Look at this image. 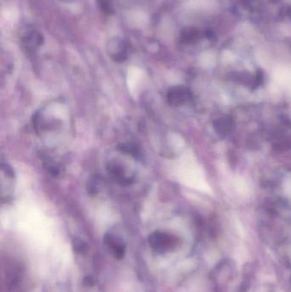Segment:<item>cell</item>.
Masks as SVG:
<instances>
[{
    "mask_svg": "<svg viewBox=\"0 0 291 292\" xmlns=\"http://www.w3.org/2000/svg\"><path fill=\"white\" fill-rule=\"evenodd\" d=\"M43 41L42 34L32 27L25 28L21 34V43L23 48L28 53H34L39 49Z\"/></svg>",
    "mask_w": 291,
    "mask_h": 292,
    "instance_id": "6da1fadb",
    "label": "cell"
},
{
    "mask_svg": "<svg viewBox=\"0 0 291 292\" xmlns=\"http://www.w3.org/2000/svg\"><path fill=\"white\" fill-rule=\"evenodd\" d=\"M108 53L114 61L121 62L128 57V45L126 40L121 38H114L109 41Z\"/></svg>",
    "mask_w": 291,
    "mask_h": 292,
    "instance_id": "7a4b0ae2",
    "label": "cell"
},
{
    "mask_svg": "<svg viewBox=\"0 0 291 292\" xmlns=\"http://www.w3.org/2000/svg\"><path fill=\"white\" fill-rule=\"evenodd\" d=\"M176 240L169 234L156 232L150 237V244L157 251H166L175 245Z\"/></svg>",
    "mask_w": 291,
    "mask_h": 292,
    "instance_id": "3957f363",
    "label": "cell"
},
{
    "mask_svg": "<svg viewBox=\"0 0 291 292\" xmlns=\"http://www.w3.org/2000/svg\"><path fill=\"white\" fill-rule=\"evenodd\" d=\"M189 99V92L183 86H175L169 90L167 99L172 106H180Z\"/></svg>",
    "mask_w": 291,
    "mask_h": 292,
    "instance_id": "277c9868",
    "label": "cell"
},
{
    "mask_svg": "<svg viewBox=\"0 0 291 292\" xmlns=\"http://www.w3.org/2000/svg\"><path fill=\"white\" fill-rule=\"evenodd\" d=\"M108 172L116 181L118 182L121 185H129L133 181L132 178L126 176L122 166L118 163H110V165L108 166Z\"/></svg>",
    "mask_w": 291,
    "mask_h": 292,
    "instance_id": "5b68a950",
    "label": "cell"
},
{
    "mask_svg": "<svg viewBox=\"0 0 291 292\" xmlns=\"http://www.w3.org/2000/svg\"><path fill=\"white\" fill-rule=\"evenodd\" d=\"M105 243L109 246V248L113 251L115 255L118 258H121L124 254V245L117 237L112 234H108L105 237Z\"/></svg>",
    "mask_w": 291,
    "mask_h": 292,
    "instance_id": "8992f818",
    "label": "cell"
},
{
    "mask_svg": "<svg viewBox=\"0 0 291 292\" xmlns=\"http://www.w3.org/2000/svg\"><path fill=\"white\" fill-rule=\"evenodd\" d=\"M118 150L123 153L131 155L132 157H137L140 155V150H139L138 145L132 144V143L119 145L118 146Z\"/></svg>",
    "mask_w": 291,
    "mask_h": 292,
    "instance_id": "52a82bcc",
    "label": "cell"
},
{
    "mask_svg": "<svg viewBox=\"0 0 291 292\" xmlns=\"http://www.w3.org/2000/svg\"><path fill=\"white\" fill-rule=\"evenodd\" d=\"M98 6L105 14H111L113 12V4L111 0H98Z\"/></svg>",
    "mask_w": 291,
    "mask_h": 292,
    "instance_id": "ba28073f",
    "label": "cell"
}]
</instances>
